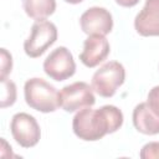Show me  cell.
Listing matches in <instances>:
<instances>
[{
	"label": "cell",
	"mask_w": 159,
	"mask_h": 159,
	"mask_svg": "<svg viewBox=\"0 0 159 159\" xmlns=\"http://www.w3.org/2000/svg\"><path fill=\"white\" fill-rule=\"evenodd\" d=\"M123 124V113L116 106H103L98 109L82 108L72 120L75 134L83 140H98L108 133H114Z\"/></svg>",
	"instance_id": "6da1fadb"
},
{
	"label": "cell",
	"mask_w": 159,
	"mask_h": 159,
	"mask_svg": "<svg viewBox=\"0 0 159 159\" xmlns=\"http://www.w3.org/2000/svg\"><path fill=\"white\" fill-rule=\"evenodd\" d=\"M25 101L31 108L48 113L60 107L57 89L42 78H30L25 82L24 87Z\"/></svg>",
	"instance_id": "7a4b0ae2"
},
{
	"label": "cell",
	"mask_w": 159,
	"mask_h": 159,
	"mask_svg": "<svg viewBox=\"0 0 159 159\" xmlns=\"http://www.w3.org/2000/svg\"><path fill=\"white\" fill-rule=\"evenodd\" d=\"M125 80V70L122 63L109 61L99 67L92 76V88L101 97H112Z\"/></svg>",
	"instance_id": "3957f363"
},
{
	"label": "cell",
	"mask_w": 159,
	"mask_h": 159,
	"mask_svg": "<svg viewBox=\"0 0 159 159\" xmlns=\"http://www.w3.org/2000/svg\"><path fill=\"white\" fill-rule=\"evenodd\" d=\"M56 40L57 27L55 24L47 20H37L31 27L30 36L24 42L25 53L31 58L40 57Z\"/></svg>",
	"instance_id": "277c9868"
},
{
	"label": "cell",
	"mask_w": 159,
	"mask_h": 159,
	"mask_svg": "<svg viewBox=\"0 0 159 159\" xmlns=\"http://www.w3.org/2000/svg\"><path fill=\"white\" fill-rule=\"evenodd\" d=\"M60 107L66 112H76L78 109L92 107L96 103L93 88L86 82H73L61 89L58 93Z\"/></svg>",
	"instance_id": "5b68a950"
},
{
	"label": "cell",
	"mask_w": 159,
	"mask_h": 159,
	"mask_svg": "<svg viewBox=\"0 0 159 159\" xmlns=\"http://www.w3.org/2000/svg\"><path fill=\"white\" fill-rule=\"evenodd\" d=\"M45 73L55 81H65L76 72V63L68 48L60 46L55 48L43 61Z\"/></svg>",
	"instance_id": "8992f818"
},
{
	"label": "cell",
	"mask_w": 159,
	"mask_h": 159,
	"mask_svg": "<svg viewBox=\"0 0 159 159\" xmlns=\"http://www.w3.org/2000/svg\"><path fill=\"white\" fill-rule=\"evenodd\" d=\"M10 129L16 143L24 148L35 147L41 137L40 125L37 124L36 119L24 112L16 113L12 117Z\"/></svg>",
	"instance_id": "52a82bcc"
},
{
	"label": "cell",
	"mask_w": 159,
	"mask_h": 159,
	"mask_svg": "<svg viewBox=\"0 0 159 159\" xmlns=\"http://www.w3.org/2000/svg\"><path fill=\"white\" fill-rule=\"evenodd\" d=\"M81 29L87 35H107L112 31L113 19L111 12L99 6H93L86 10L80 19Z\"/></svg>",
	"instance_id": "ba28073f"
},
{
	"label": "cell",
	"mask_w": 159,
	"mask_h": 159,
	"mask_svg": "<svg viewBox=\"0 0 159 159\" xmlns=\"http://www.w3.org/2000/svg\"><path fill=\"white\" fill-rule=\"evenodd\" d=\"M109 42L102 35H89L83 42V51L80 53L82 63L89 68L98 66L109 55Z\"/></svg>",
	"instance_id": "9c48e42d"
},
{
	"label": "cell",
	"mask_w": 159,
	"mask_h": 159,
	"mask_svg": "<svg viewBox=\"0 0 159 159\" xmlns=\"http://www.w3.org/2000/svg\"><path fill=\"white\" fill-rule=\"evenodd\" d=\"M134 27L142 36H159V0H145L134 19Z\"/></svg>",
	"instance_id": "30bf717a"
},
{
	"label": "cell",
	"mask_w": 159,
	"mask_h": 159,
	"mask_svg": "<svg viewBox=\"0 0 159 159\" xmlns=\"http://www.w3.org/2000/svg\"><path fill=\"white\" fill-rule=\"evenodd\" d=\"M133 124L143 134L154 135L159 133V112L149 106L148 102L139 103L133 111Z\"/></svg>",
	"instance_id": "8fae6325"
},
{
	"label": "cell",
	"mask_w": 159,
	"mask_h": 159,
	"mask_svg": "<svg viewBox=\"0 0 159 159\" xmlns=\"http://www.w3.org/2000/svg\"><path fill=\"white\" fill-rule=\"evenodd\" d=\"M22 6L27 16L35 20H45L56 10L55 0H22Z\"/></svg>",
	"instance_id": "7c38bea8"
},
{
	"label": "cell",
	"mask_w": 159,
	"mask_h": 159,
	"mask_svg": "<svg viewBox=\"0 0 159 159\" xmlns=\"http://www.w3.org/2000/svg\"><path fill=\"white\" fill-rule=\"evenodd\" d=\"M2 93H1V108L12 106L16 101V86L12 81L4 78L1 80Z\"/></svg>",
	"instance_id": "4fadbf2b"
},
{
	"label": "cell",
	"mask_w": 159,
	"mask_h": 159,
	"mask_svg": "<svg viewBox=\"0 0 159 159\" xmlns=\"http://www.w3.org/2000/svg\"><path fill=\"white\" fill-rule=\"evenodd\" d=\"M139 157L142 159H159V142H150L145 144L142 148Z\"/></svg>",
	"instance_id": "5bb4252c"
},
{
	"label": "cell",
	"mask_w": 159,
	"mask_h": 159,
	"mask_svg": "<svg viewBox=\"0 0 159 159\" xmlns=\"http://www.w3.org/2000/svg\"><path fill=\"white\" fill-rule=\"evenodd\" d=\"M12 68V57L11 55L5 50L1 48V75H0V80L6 78V76L11 72Z\"/></svg>",
	"instance_id": "9a60e30c"
},
{
	"label": "cell",
	"mask_w": 159,
	"mask_h": 159,
	"mask_svg": "<svg viewBox=\"0 0 159 159\" xmlns=\"http://www.w3.org/2000/svg\"><path fill=\"white\" fill-rule=\"evenodd\" d=\"M147 102L152 108H154L157 112H159V86L153 87L148 93Z\"/></svg>",
	"instance_id": "2e32d148"
},
{
	"label": "cell",
	"mask_w": 159,
	"mask_h": 159,
	"mask_svg": "<svg viewBox=\"0 0 159 159\" xmlns=\"http://www.w3.org/2000/svg\"><path fill=\"white\" fill-rule=\"evenodd\" d=\"M116 2L124 7H132L139 2V0H116Z\"/></svg>",
	"instance_id": "e0dca14e"
},
{
	"label": "cell",
	"mask_w": 159,
	"mask_h": 159,
	"mask_svg": "<svg viewBox=\"0 0 159 159\" xmlns=\"http://www.w3.org/2000/svg\"><path fill=\"white\" fill-rule=\"evenodd\" d=\"M66 2H70V4H80V2H82L83 0H65Z\"/></svg>",
	"instance_id": "ac0fdd59"
}]
</instances>
